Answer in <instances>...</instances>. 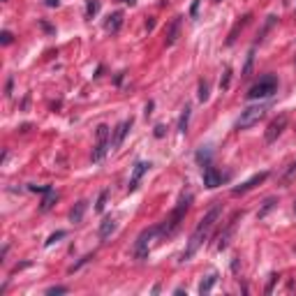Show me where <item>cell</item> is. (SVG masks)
<instances>
[{
	"label": "cell",
	"instance_id": "e575fe53",
	"mask_svg": "<svg viewBox=\"0 0 296 296\" xmlns=\"http://www.w3.org/2000/svg\"><path fill=\"white\" fill-rule=\"evenodd\" d=\"M296 174V162H292V165L287 167V171H285V178H289V176Z\"/></svg>",
	"mask_w": 296,
	"mask_h": 296
},
{
	"label": "cell",
	"instance_id": "4316f807",
	"mask_svg": "<svg viewBox=\"0 0 296 296\" xmlns=\"http://www.w3.org/2000/svg\"><path fill=\"white\" fill-rule=\"evenodd\" d=\"M93 257H95V254H86V257H81V259H79L77 264H74V266H70V273H74V271H79V269H81V266H84V264H88V261L93 259Z\"/></svg>",
	"mask_w": 296,
	"mask_h": 296
},
{
	"label": "cell",
	"instance_id": "603a6c76",
	"mask_svg": "<svg viewBox=\"0 0 296 296\" xmlns=\"http://www.w3.org/2000/svg\"><path fill=\"white\" fill-rule=\"evenodd\" d=\"M197 100H199V102H206V100H209V81H204V79H201V81H199V90H197Z\"/></svg>",
	"mask_w": 296,
	"mask_h": 296
},
{
	"label": "cell",
	"instance_id": "ac0fdd59",
	"mask_svg": "<svg viewBox=\"0 0 296 296\" xmlns=\"http://www.w3.org/2000/svg\"><path fill=\"white\" fill-rule=\"evenodd\" d=\"M116 218H111V215H106L105 220H102V225H100V238H109V236L116 232Z\"/></svg>",
	"mask_w": 296,
	"mask_h": 296
},
{
	"label": "cell",
	"instance_id": "836d02e7",
	"mask_svg": "<svg viewBox=\"0 0 296 296\" xmlns=\"http://www.w3.org/2000/svg\"><path fill=\"white\" fill-rule=\"evenodd\" d=\"M12 86H14V77H9L7 79V86H5V95H12Z\"/></svg>",
	"mask_w": 296,
	"mask_h": 296
},
{
	"label": "cell",
	"instance_id": "d6a6232c",
	"mask_svg": "<svg viewBox=\"0 0 296 296\" xmlns=\"http://www.w3.org/2000/svg\"><path fill=\"white\" fill-rule=\"evenodd\" d=\"M199 2H201V0H194V2H192V7H190V17L192 19L197 17V12H199Z\"/></svg>",
	"mask_w": 296,
	"mask_h": 296
},
{
	"label": "cell",
	"instance_id": "4fadbf2b",
	"mask_svg": "<svg viewBox=\"0 0 296 296\" xmlns=\"http://www.w3.org/2000/svg\"><path fill=\"white\" fill-rule=\"evenodd\" d=\"M42 194H44V199H42V206H40V211H42V213H46V211H51L53 204L58 201V192H56V188L46 185V190H44Z\"/></svg>",
	"mask_w": 296,
	"mask_h": 296
},
{
	"label": "cell",
	"instance_id": "d590c367",
	"mask_svg": "<svg viewBox=\"0 0 296 296\" xmlns=\"http://www.w3.org/2000/svg\"><path fill=\"white\" fill-rule=\"evenodd\" d=\"M61 5V0H46V7H58Z\"/></svg>",
	"mask_w": 296,
	"mask_h": 296
},
{
	"label": "cell",
	"instance_id": "277c9868",
	"mask_svg": "<svg viewBox=\"0 0 296 296\" xmlns=\"http://www.w3.org/2000/svg\"><path fill=\"white\" fill-rule=\"evenodd\" d=\"M275 90H278V77L275 74H264L248 90V100H266V97L275 95Z\"/></svg>",
	"mask_w": 296,
	"mask_h": 296
},
{
	"label": "cell",
	"instance_id": "8d00e7d4",
	"mask_svg": "<svg viewBox=\"0 0 296 296\" xmlns=\"http://www.w3.org/2000/svg\"><path fill=\"white\" fill-rule=\"evenodd\" d=\"M153 106H155L153 102H148V105H146V116H150V113H153Z\"/></svg>",
	"mask_w": 296,
	"mask_h": 296
},
{
	"label": "cell",
	"instance_id": "cb8c5ba5",
	"mask_svg": "<svg viewBox=\"0 0 296 296\" xmlns=\"http://www.w3.org/2000/svg\"><path fill=\"white\" fill-rule=\"evenodd\" d=\"M65 236H67V232H56V234H51L49 236V238H46V241H44V248H51L53 243H58V241H61V238H65Z\"/></svg>",
	"mask_w": 296,
	"mask_h": 296
},
{
	"label": "cell",
	"instance_id": "1f68e13d",
	"mask_svg": "<svg viewBox=\"0 0 296 296\" xmlns=\"http://www.w3.org/2000/svg\"><path fill=\"white\" fill-rule=\"evenodd\" d=\"M153 134H155L157 139H162V137H165V134H167V127H165V125H157V127H155V132H153Z\"/></svg>",
	"mask_w": 296,
	"mask_h": 296
},
{
	"label": "cell",
	"instance_id": "ba28073f",
	"mask_svg": "<svg viewBox=\"0 0 296 296\" xmlns=\"http://www.w3.org/2000/svg\"><path fill=\"white\" fill-rule=\"evenodd\" d=\"M150 162H144V160H139L137 165L132 167V176H130V183H127V192H134L137 188H139L141 183V178L148 174V169H150Z\"/></svg>",
	"mask_w": 296,
	"mask_h": 296
},
{
	"label": "cell",
	"instance_id": "ab89813d",
	"mask_svg": "<svg viewBox=\"0 0 296 296\" xmlns=\"http://www.w3.org/2000/svg\"><path fill=\"white\" fill-rule=\"evenodd\" d=\"M294 213H296V204H294Z\"/></svg>",
	"mask_w": 296,
	"mask_h": 296
},
{
	"label": "cell",
	"instance_id": "484cf974",
	"mask_svg": "<svg viewBox=\"0 0 296 296\" xmlns=\"http://www.w3.org/2000/svg\"><path fill=\"white\" fill-rule=\"evenodd\" d=\"M197 162H201L204 167L211 165V150H209V148H206V150H204V148H201V150H197Z\"/></svg>",
	"mask_w": 296,
	"mask_h": 296
},
{
	"label": "cell",
	"instance_id": "3957f363",
	"mask_svg": "<svg viewBox=\"0 0 296 296\" xmlns=\"http://www.w3.org/2000/svg\"><path fill=\"white\" fill-rule=\"evenodd\" d=\"M160 236H162V229H160V225L144 229V232L137 236V241H134V257H137L139 261L148 259L150 245H153V241H155V238H160Z\"/></svg>",
	"mask_w": 296,
	"mask_h": 296
},
{
	"label": "cell",
	"instance_id": "ffe728a7",
	"mask_svg": "<svg viewBox=\"0 0 296 296\" xmlns=\"http://www.w3.org/2000/svg\"><path fill=\"white\" fill-rule=\"evenodd\" d=\"M218 282V273H211L206 280H201V285H199V294L204 296V294H209L211 289H213V285Z\"/></svg>",
	"mask_w": 296,
	"mask_h": 296
},
{
	"label": "cell",
	"instance_id": "f35d334b",
	"mask_svg": "<svg viewBox=\"0 0 296 296\" xmlns=\"http://www.w3.org/2000/svg\"><path fill=\"white\" fill-rule=\"evenodd\" d=\"M125 2H130V5H134V0H125Z\"/></svg>",
	"mask_w": 296,
	"mask_h": 296
},
{
	"label": "cell",
	"instance_id": "7a4b0ae2",
	"mask_svg": "<svg viewBox=\"0 0 296 296\" xmlns=\"http://www.w3.org/2000/svg\"><path fill=\"white\" fill-rule=\"evenodd\" d=\"M192 206V192H181V197H178V201H176L174 211L169 213V218L165 220V222H160V229H162V236H174L176 232H178V227L183 225L185 215H188V211H190Z\"/></svg>",
	"mask_w": 296,
	"mask_h": 296
},
{
	"label": "cell",
	"instance_id": "74e56055",
	"mask_svg": "<svg viewBox=\"0 0 296 296\" xmlns=\"http://www.w3.org/2000/svg\"><path fill=\"white\" fill-rule=\"evenodd\" d=\"M42 28H44V30H46V33H53V28L49 26V23H46V21H42Z\"/></svg>",
	"mask_w": 296,
	"mask_h": 296
},
{
	"label": "cell",
	"instance_id": "8992f818",
	"mask_svg": "<svg viewBox=\"0 0 296 296\" xmlns=\"http://www.w3.org/2000/svg\"><path fill=\"white\" fill-rule=\"evenodd\" d=\"M111 148V130L109 125H97V144L93 148V162H102Z\"/></svg>",
	"mask_w": 296,
	"mask_h": 296
},
{
	"label": "cell",
	"instance_id": "8fae6325",
	"mask_svg": "<svg viewBox=\"0 0 296 296\" xmlns=\"http://www.w3.org/2000/svg\"><path fill=\"white\" fill-rule=\"evenodd\" d=\"M222 174H220L218 169L213 165H206L204 167V185L209 188V190H213V188H218V185H222Z\"/></svg>",
	"mask_w": 296,
	"mask_h": 296
},
{
	"label": "cell",
	"instance_id": "f1b7e54d",
	"mask_svg": "<svg viewBox=\"0 0 296 296\" xmlns=\"http://www.w3.org/2000/svg\"><path fill=\"white\" fill-rule=\"evenodd\" d=\"M58 294H67V287H61V285H56V287H49V289H46V296H58Z\"/></svg>",
	"mask_w": 296,
	"mask_h": 296
},
{
	"label": "cell",
	"instance_id": "7402d4cb",
	"mask_svg": "<svg viewBox=\"0 0 296 296\" xmlns=\"http://www.w3.org/2000/svg\"><path fill=\"white\" fill-rule=\"evenodd\" d=\"M100 12V0H88L86 2V19H93Z\"/></svg>",
	"mask_w": 296,
	"mask_h": 296
},
{
	"label": "cell",
	"instance_id": "5bb4252c",
	"mask_svg": "<svg viewBox=\"0 0 296 296\" xmlns=\"http://www.w3.org/2000/svg\"><path fill=\"white\" fill-rule=\"evenodd\" d=\"M181 23H183V17H176L174 21H171V26H169V30H167V37H165L167 46L176 44V40H178V33H181Z\"/></svg>",
	"mask_w": 296,
	"mask_h": 296
},
{
	"label": "cell",
	"instance_id": "30bf717a",
	"mask_svg": "<svg viewBox=\"0 0 296 296\" xmlns=\"http://www.w3.org/2000/svg\"><path fill=\"white\" fill-rule=\"evenodd\" d=\"M238 218H243V211H236L234 215H232V220L227 222V229L220 234V241H218V250H227V245H229V241H232V234H234L236 229V222H238Z\"/></svg>",
	"mask_w": 296,
	"mask_h": 296
},
{
	"label": "cell",
	"instance_id": "5b68a950",
	"mask_svg": "<svg viewBox=\"0 0 296 296\" xmlns=\"http://www.w3.org/2000/svg\"><path fill=\"white\" fill-rule=\"evenodd\" d=\"M266 106L264 105H253V106H245L241 116H238V121H236V130H248V127H253L257 123L266 116Z\"/></svg>",
	"mask_w": 296,
	"mask_h": 296
},
{
	"label": "cell",
	"instance_id": "44dd1931",
	"mask_svg": "<svg viewBox=\"0 0 296 296\" xmlns=\"http://www.w3.org/2000/svg\"><path fill=\"white\" fill-rule=\"evenodd\" d=\"M253 65H254V46L250 49L248 58H245V67H243V72H241V77H243V79L250 77V74H253Z\"/></svg>",
	"mask_w": 296,
	"mask_h": 296
},
{
	"label": "cell",
	"instance_id": "7c38bea8",
	"mask_svg": "<svg viewBox=\"0 0 296 296\" xmlns=\"http://www.w3.org/2000/svg\"><path fill=\"white\" fill-rule=\"evenodd\" d=\"M132 130V118L130 121H123L118 123V127L113 130V141H111V148H118L125 141V137H127V132Z\"/></svg>",
	"mask_w": 296,
	"mask_h": 296
},
{
	"label": "cell",
	"instance_id": "d6986e66",
	"mask_svg": "<svg viewBox=\"0 0 296 296\" xmlns=\"http://www.w3.org/2000/svg\"><path fill=\"white\" fill-rule=\"evenodd\" d=\"M190 116H192V109H190V106H185L183 111H181V118H178V132H181V134H185V132H188Z\"/></svg>",
	"mask_w": 296,
	"mask_h": 296
},
{
	"label": "cell",
	"instance_id": "f546056e",
	"mask_svg": "<svg viewBox=\"0 0 296 296\" xmlns=\"http://www.w3.org/2000/svg\"><path fill=\"white\" fill-rule=\"evenodd\" d=\"M229 79H232V70L227 67V70H225V77L220 79V88H222V90H227V88H229Z\"/></svg>",
	"mask_w": 296,
	"mask_h": 296
},
{
	"label": "cell",
	"instance_id": "2e32d148",
	"mask_svg": "<svg viewBox=\"0 0 296 296\" xmlns=\"http://www.w3.org/2000/svg\"><path fill=\"white\" fill-rule=\"evenodd\" d=\"M123 26V12H113V14H109L105 21V30L106 33H118Z\"/></svg>",
	"mask_w": 296,
	"mask_h": 296
},
{
	"label": "cell",
	"instance_id": "83f0119b",
	"mask_svg": "<svg viewBox=\"0 0 296 296\" xmlns=\"http://www.w3.org/2000/svg\"><path fill=\"white\" fill-rule=\"evenodd\" d=\"M278 273H271L269 275V285H266V289H264V292H266V294H273V287H275V282H278Z\"/></svg>",
	"mask_w": 296,
	"mask_h": 296
},
{
	"label": "cell",
	"instance_id": "d4e9b609",
	"mask_svg": "<svg viewBox=\"0 0 296 296\" xmlns=\"http://www.w3.org/2000/svg\"><path fill=\"white\" fill-rule=\"evenodd\" d=\"M106 197H109V190H102V192H100V197H97V204H95V211H97V213H102V211H105Z\"/></svg>",
	"mask_w": 296,
	"mask_h": 296
},
{
	"label": "cell",
	"instance_id": "6da1fadb",
	"mask_svg": "<svg viewBox=\"0 0 296 296\" xmlns=\"http://www.w3.org/2000/svg\"><path fill=\"white\" fill-rule=\"evenodd\" d=\"M220 215H222V204L218 201V204H213V206L206 211V215L199 220V225L194 227V232H192L190 238H188V245H185L183 254H181V261H190L192 257L197 254V250L206 243V238L211 236V232H213L215 222L220 220Z\"/></svg>",
	"mask_w": 296,
	"mask_h": 296
},
{
	"label": "cell",
	"instance_id": "e0dca14e",
	"mask_svg": "<svg viewBox=\"0 0 296 296\" xmlns=\"http://www.w3.org/2000/svg\"><path fill=\"white\" fill-rule=\"evenodd\" d=\"M275 206H278V197H266L264 204H261V209L257 211V220H266V215H269Z\"/></svg>",
	"mask_w": 296,
	"mask_h": 296
},
{
	"label": "cell",
	"instance_id": "60d3db41",
	"mask_svg": "<svg viewBox=\"0 0 296 296\" xmlns=\"http://www.w3.org/2000/svg\"><path fill=\"white\" fill-rule=\"evenodd\" d=\"M213 2H220V0H213Z\"/></svg>",
	"mask_w": 296,
	"mask_h": 296
},
{
	"label": "cell",
	"instance_id": "9c48e42d",
	"mask_svg": "<svg viewBox=\"0 0 296 296\" xmlns=\"http://www.w3.org/2000/svg\"><path fill=\"white\" fill-rule=\"evenodd\" d=\"M269 178V171H259V174H254V176H250L245 183H241V185H236L234 190H232V194L234 197H238V194H245V192H250L253 188H257L259 183H264Z\"/></svg>",
	"mask_w": 296,
	"mask_h": 296
},
{
	"label": "cell",
	"instance_id": "4dcf8cb0",
	"mask_svg": "<svg viewBox=\"0 0 296 296\" xmlns=\"http://www.w3.org/2000/svg\"><path fill=\"white\" fill-rule=\"evenodd\" d=\"M12 40H14V35H12L9 30H2V33H0V42L5 44V46H7V44H12Z\"/></svg>",
	"mask_w": 296,
	"mask_h": 296
},
{
	"label": "cell",
	"instance_id": "9a60e30c",
	"mask_svg": "<svg viewBox=\"0 0 296 296\" xmlns=\"http://www.w3.org/2000/svg\"><path fill=\"white\" fill-rule=\"evenodd\" d=\"M86 209H88V201L86 199H81V201H77L74 206H72V211H70V222L72 225H79L81 220H84V213H86Z\"/></svg>",
	"mask_w": 296,
	"mask_h": 296
},
{
	"label": "cell",
	"instance_id": "52a82bcc",
	"mask_svg": "<svg viewBox=\"0 0 296 296\" xmlns=\"http://www.w3.org/2000/svg\"><path fill=\"white\" fill-rule=\"evenodd\" d=\"M287 123H289V116H287V113H280L278 118H273V121L269 123V127H266L264 141H266V144H273V141H278L280 134L287 130Z\"/></svg>",
	"mask_w": 296,
	"mask_h": 296
}]
</instances>
